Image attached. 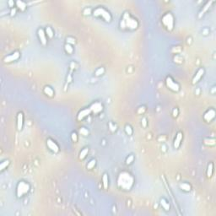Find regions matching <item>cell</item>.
<instances>
[{
	"label": "cell",
	"mask_w": 216,
	"mask_h": 216,
	"mask_svg": "<svg viewBox=\"0 0 216 216\" xmlns=\"http://www.w3.org/2000/svg\"><path fill=\"white\" fill-rule=\"evenodd\" d=\"M133 185V177L128 172H122L117 178V186L121 189L130 190Z\"/></svg>",
	"instance_id": "1"
},
{
	"label": "cell",
	"mask_w": 216,
	"mask_h": 216,
	"mask_svg": "<svg viewBox=\"0 0 216 216\" xmlns=\"http://www.w3.org/2000/svg\"><path fill=\"white\" fill-rule=\"evenodd\" d=\"M120 26L123 29H128V30H135L138 28L139 22L136 19L133 18L128 13H125L123 14V18L121 20Z\"/></svg>",
	"instance_id": "2"
},
{
	"label": "cell",
	"mask_w": 216,
	"mask_h": 216,
	"mask_svg": "<svg viewBox=\"0 0 216 216\" xmlns=\"http://www.w3.org/2000/svg\"><path fill=\"white\" fill-rule=\"evenodd\" d=\"M30 187L29 183H27L25 181H20L17 185L16 187V195L18 197H22L25 196L26 193H29Z\"/></svg>",
	"instance_id": "3"
},
{
	"label": "cell",
	"mask_w": 216,
	"mask_h": 216,
	"mask_svg": "<svg viewBox=\"0 0 216 216\" xmlns=\"http://www.w3.org/2000/svg\"><path fill=\"white\" fill-rule=\"evenodd\" d=\"M94 16L96 17H101L103 20L106 22H110L111 20V14H110V12L107 11L106 10H105L104 8L102 7H99L96 8L93 12Z\"/></svg>",
	"instance_id": "4"
},
{
	"label": "cell",
	"mask_w": 216,
	"mask_h": 216,
	"mask_svg": "<svg viewBox=\"0 0 216 216\" xmlns=\"http://www.w3.org/2000/svg\"><path fill=\"white\" fill-rule=\"evenodd\" d=\"M162 24L166 27L167 30H171L174 27V18L171 13H166L162 17Z\"/></svg>",
	"instance_id": "5"
},
{
	"label": "cell",
	"mask_w": 216,
	"mask_h": 216,
	"mask_svg": "<svg viewBox=\"0 0 216 216\" xmlns=\"http://www.w3.org/2000/svg\"><path fill=\"white\" fill-rule=\"evenodd\" d=\"M166 86L168 87L171 90L174 91V92H177V91H179V90H180V86H179V84L177 83H176V82L173 80L171 77L166 78Z\"/></svg>",
	"instance_id": "6"
},
{
	"label": "cell",
	"mask_w": 216,
	"mask_h": 216,
	"mask_svg": "<svg viewBox=\"0 0 216 216\" xmlns=\"http://www.w3.org/2000/svg\"><path fill=\"white\" fill-rule=\"evenodd\" d=\"M90 109L91 112H93V113L99 114L100 112H101L103 111V106L101 103H100V102H95L90 106Z\"/></svg>",
	"instance_id": "7"
},
{
	"label": "cell",
	"mask_w": 216,
	"mask_h": 216,
	"mask_svg": "<svg viewBox=\"0 0 216 216\" xmlns=\"http://www.w3.org/2000/svg\"><path fill=\"white\" fill-rule=\"evenodd\" d=\"M47 145L48 149H50V150L53 151V153H57V152L59 151L58 145H57L55 143V141H53V139H48L47 140Z\"/></svg>",
	"instance_id": "8"
},
{
	"label": "cell",
	"mask_w": 216,
	"mask_h": 216,
	"mask_svg": "<svg viewBox=\"0 0 216 216\" xmlns=\"http://www.w3.org/2000/svg\"><path fill=\"white\" fill-rule=\"evenodd\" d=\"M20 57V54L19 51H14V53L10 54V55H8L5 57L4 59V63H11L13 62V61H16L17 59H19Z\"/></svg>",
	"instance_id": "9"
},
{
	"label": "cell",
	"mask_w": 216,
	"mask_h": 216,
	"mask_svg": "<svg viewBox=\"0 0 216 216\" xmlns=\"http://www.w3.org/2000/svg\"><path fill=\"white\" fill-rule=\"evenodd\" d=\"M214 117H215V111L214 110V109H209V111H207L205 112L204 116H203L204 120L206 122H208V123L211 122Z\"/></svg>",
	"instance_id": "10"
},
{
	"label": "cell",
	"mask_w": 216,
	"mask_h": 216,
	"mask_svg": "<svg viewBox=\"0 0 216 216\" xmlns=\"http://www.w3.org/2000/svg\"><path fill=\"white\" fill-rule=\"evenodd\" d=\"M38 37L40 39V41L42 45H47V35H46V32L44 31L43 29L40 28L38 30Z\"/></svg>",
	"instance_id": "11"
},
{
	"label": "cell",
	"mask_w": 216,
	"mask_h": 216,
	"mask_svg": "<svg viewBox=\"0 0 216 216\" xmlns=\"http://www.w3.org/2000/svg\"><path fill=\"white\" fill-rule=\"evenodd\" d=\"M24 124V115L22 112H19L17 115V129L20 131L22 130Z\"/></svg>",
	"instance_id": "12"
},
{
	"label": "cell",
	"mask_w": 216,
	"mask_h": 216,
	"mask_svg": "<svg viewBox=\"0 0 216 216\" xmlns=\"http://www.w3.org/2000/svg\"><path fill=\"white\" fill-rule=\"evenodd\" d=\"M203 74H204V69L202 68H199L198 71H197V72L196 73L195 76H194L193 79V84L197 83V82H198L200 80H201V78L203 77Z\"/></svg>",
	"instance_id": "13"
},
{
	"label": "cell",
	"mask_w": 216,
	"mask_h": 216,
	"mask_svg": "<svg viewBox=\"0 0 216 216\" xmlns=\"http://www.w3.org/2000/svg\"><path fill=\"white\" fill-rule=\"evenodd\" d=\"M91 113V111H90V108H86V109H84V110H82L80 113H79L78 115V117H77V119L79 121H80L82 119H84V117H87L88 115H90Z\"/></svg>",
	"instance_id": "14"
},
{
	"label": "cell",
	"mask_w": 216,
	"mask_h": 216,
	"mask_svg": "<svg viewBox=\"0 0 216 216\" xmlns=\"http://www.w3.org/2000/svg\"><path fill=\"white\" fill-rule=\"evenodd\" d=\"M182 140V133L178 132L176 136L175 141H174V148L175 149H178L181 145V142Z\"/></svg>",
	"instance_id": "15"
},
{
	"label": "cell",
	"mask_w": 216,
	"mask_h": 216,
	"mask_svg": "<svg viewBox=\"0 0 216 216\" xmlns=\"http://www.w3.org/2000/svg\"><path fill=\"white\" fill-rule=\"evenodd\" d=\"M213 4V1H211V0H210V1H208V2L206 3L205 5L203 6V8L201 10V11H200L199 15H198L199 18H200V17H202V15H203V14H204L206 13L207 11L209 10V7H210V6H211V4Z\"/></svg>",
	"instance_id": "16"
},
{
	"label": "cell",
	"mask_w": 216,
	"mask_h": 216,
	"mask_svg": "<svg viewBox=\"0 0 216 216\" xmlns=\"http://www.w3.org/2000/svg\"><path fill=\"white\" fill-rule=\"evenodd\" d=\"M15 4H16V6L18 7L19 10H20L21 11H25L27 8V5L25 2L21 1V0H18V1L15 2Z\"/></svg>",
	"instance_id": "17"
},
{
	"label": "cell",
	"mask_w": 216,
	"mask_h": 216,
	"mask_svg": "<svg viewBox=\"0 0 216 216\" xmlns=\"http://www.w3.org/2000/svg\"><path fill=\"white\" fill-rule=\"evenodd\" d=\"M102 184L104 189H107L109 185V179H108V175L106 173H105L102 176Z\"/></svg>",
	"instance_id": "18"
},
{
	"label": "cell",
	"mask_w": 216,
	"mask_h": 216,
	"mask_svg": "<svg viewBox=\"0 0 216 216\" xmlns=\"http://www.w3.org/2000/svg\"><path fill=\"white\" fill-rule=\"evenodd\" d=\"M43 91H44V93L46 94V95L48 96L49 97H53L54 96V91H53V90L51 89L50 86H46L44 88Z\"/></svg>",
	"instance_id": "19"
},
{
	"label": "cell",
	"mask_w": 216,
	"mask_h": 216,
	"mask_svg": "<svg viewBox=\"0 0 216 216\" xmlns=\"http://www.w3.org/2000/svg\"><path fill=\"white\" fill-rule=\"evenodd\" d=\"M213 171H214V164L210 162L208 165V170H207V176L209 178L212 177L213 176Z\"/></svg>",
	"instance_id": "20"
},
{
	"label": "cell",
	"mask_w": 216,
	"mask_h": 216,
	"mask_svg": "<svg viewBox=\"0 0 216 216\" xmlns=\"http://www.w3.org/2000/svg\"><path fill=\"white\" fill-rule=\"evenodd\" d=\"M180 188L182 190H183L185 192H190L191 191V186L187 182H182L180 184Z\"/></svg>",
	"instance_id": "21"
},
{
	"label": "cell",
	"mask_w": 216,
	"mask_h": 216,
	"mask_svg": "<svg viewBox=\"0 0 216 216\" xmlns=\"http://www.w3.org/2000/svg\"><path fill=\"white\" fill-rule=\"evenodd\" d=\"M160 204H161L162 208L165 209V210L168 211L169 209H170V204H169V203L167 202L166 199H164V198L161 199L160 200Z\"/></svg>",
	"instance_id": "22"
},
{
	"label": "cell",
	"mask_w": 216,
	"mask_h": 216,
	"mask_svg": "<svg viewBox=\"0 0 216 216\" xmlns=\"http://www.w3.org/2000/svg\"><path fill=\"white\" fill-rule=\"evenodd\" d=\"M88 153H89V149H88V148H84V150H82L81 152H80V160H84V158L86 157Z\"/></svg>",
	"instance_id": "23"
},
{
	"label": "cell",
	"mask_w": 216,
	"mask_h": 216,
	"mask_svg": "<svg viewBox=\"0 0 216 216\" xmlns=\"http://www.w3.org/2000/svg\"><path fill=\"white\" fill-rule=\"evenodd\" d=\"M45 32H46V35H47L49 38H53V37L54 33H53V29H51V27H47V28H46Z\"/></svg>",
	"instance_id": "24"
},
{
	"label": "cell",
	"mask_w": 216,
	"mask_h": 216,
	"mask_svg": "<svg viewBox=\"0 0 216 216\" xmlns=\"http://www.w3.org/2000/svg\"><path fill=\"white\" fill-rule=\"evenodd\" d=\"M10 165V160H4L0 164V171H3L5 168H7V166Z\"/></svg>",
	"instance_id": "25"
},
{
	"label": "cell",
	"mask_w": 216,
	"mask_h": 216,
	"mask_svg": "<svg viewBox=\"0 0 216 216\" xmlns=\"http://www.w3.org/2000/svg\"><path fill=\"white\" fill-rule=\"evenodd\" d=\"M64 49L66 51V53H68V54H72L73 51H74V48L72 47V46L70 44H68V43L64 46Z\"/></svg>",
	"instance_id": "26"
},
{
	"label": "cell",
	"mask_w": 216,
	"mask_h": 216,
	"mask_svg": "<svg viewBox=\"0 0 216 216\" xmlns=\"http://www.w3.org/2000/svg\"><path fill=\"white\" fill-rule=\"evenodd\" d=\"M96 164V160L95 159L91 160L90 161V162L88 163V165H87V169H89V170L93 169L94 167H95Z\"/></svg>",
	"instance_id": "27"
},
{
	"label": "cell",
	"mask_w": 216,
	"mask_h": 216,
	"mask_svg": "<svg viewBox=\"0 0 216 216\" xmlns=\"http://www.w3.org/2000/svg\"><path fill=\"white\" fill-rule=\"evenodd\" d=\"M204 144L207 145H214L215 144V139H205Z\"/></svg>",
	"instance_id": "28"
},
{
	"label": "cell",
	"mask_w": 216,
	"mask_h": 216,
	"mask_svg": "<svg viewBox=\"0 0 216 216\" xmlns=\"http://www.w3.org/2000/svg\"><path fill=\"white\" fill-rule=\"evenodd\" d=\"M105 73V68H99L98 69H97V70L96 71V73H95V74H96V76H101V74H103Z\"/></svg>",
	"instance_id": "29"
},
{
	"label": "cell",
	"mask_w": 216,
	"mask_h": 216,
	"mask_svg": "<svg viewBox=\"0 0 216 216\" xmlns=\"http://www.w3.org/2000/svg\"><path fill=\"white\" fill-rule=\"evenodd\" d=\"M133 160H134V156H133V155H129L128 157L127 158V160H126V164H127V165H131V164L133 162Z\"/></svg>",
	"instance_id": "30"
},
{
	"label": "cell",
	"mask_w": 216,
	"mask_h": 216,
	"mask_svg": "<svg viewBox=\"0 0 216 216\" xmlns=\"http://www.w3.org/2000/svg\"><path fill=\"white\" fill-rule=\"evenodd\" d=\"M125 131H126V133H127V135H132L133 134V129H132V127H131L129 125H127L125 127Z\"/></svg>",
	"instance_id": "31"
},
{
	"label": "cell",
	"mask_w": 216,
	"mask_h": 216,
	"mask_svg": "<svg viewBox=\"0 0 216 216\" xmlns=\"http://www.w3.org/2000/svg\"><path fill=\"white\" fill-rule=\"evenodd\" d=\"M80 132L82 135H84V136H87L88 134H89V131H88L85 127H81L80 130Z\"/></svg>",
	"instance_id": "32"
},
{
	"label": "cell",
	"mask_w": 216,
	"mask_h": 216,
	"mask_svg": "<svg viewBox=\"0 0 216 216\" xmlns=\"http://www.w3.org/2000/svg\"><path fill=\"white\" fill-rule=\"evenodd\" d=\"M71 139H72V140L74 141V142H77L78 140V135H77V133H72V134H71Z\"/></svg>",
	"instance_id": "33"
},
{
	"label": "cell",
	"mask_w": 216,
	"mask_h": 216,
	"mask_svg": "<svg viewBox=\"0 0 216 216\" xmlns=\"http://www.w3.org/2000/svg\"><path fill=\"white\" fill-rule=\"evenodd\" d=\"M67 42H68V44H74L75 40L72 37H68L67 38Z\"/></svg>",
	"instance_id": "34"
},
{
	"label": "cell",
	"mask_w": 216,
	"mask_h": 216,
	"mask_svg": "<svg viewBox=\"0 0 216 216\" xmlns=\"http://www.w3.org/2000/svg\"><path fill=\"white\" fill-rule=\"evenodd\" d=\"M142 124H143V127H145L147 126V123H146V118H143L142 119Z\"/></svg>",
	"instance_id": "35"
},
{
	"label": "cell",
	"mask_w": 216,
	"mask_h": 216,
	"mask_svg": "<svg viewBox=\"0 0 216 216\" xmlns=\"http://www.w3.org/2000/svg\"><path fill=\"white\" fill-rule=\"evenodd\" d=\"M177 115H178V110L176 108L173 110V116H174V117H177Z\"/></svg>",
	"instance_id": "36"
},
{
	"label": "cell",
	"mask_w": 216,
	"mask_h": 216,
	"mask_svg": "<svg viewBox=\"0 0 216 216\" xmlns=\"http://www.w3.org/2000/svg\"><path fill=\"white\" fill-rule=\"evenodd\" d=\"M8 4H10V7H14V1H8Z\"/></svg>",
	"instance_id": "37"
},
{
	"label": "cell",
	"mask_w": 216,
	"mask_h": 216,
	"mask_svg": "<svg viewBox=\"0 0 216 216\" xmlns=\"http://www.w3.org/2000/svg\"><path fill=\"white\" fill-rule=\"evenodd\" d=\"M109 126H110V127H111V131H115V130H116V127H112V124H111V123L109 124Z\"/></svg>",
	"instance_id": "38"
},
{
	"label": "cell",
	"mask_w": 216,
	"mask_h": 216,
	"mask_svg": "<svg viewBox=\"0 0 216 216\" xmlns=\"http://www.w3.org/2000/svg\"><path fill=\"white\" fill-rule=\"evenodd\" d=\"M15 12H16V11H15L14 8V10H11V15H12V16H13V15H14V14H15Z\"/></svg>",
	"instance_id": "39"
}]
</instances>
